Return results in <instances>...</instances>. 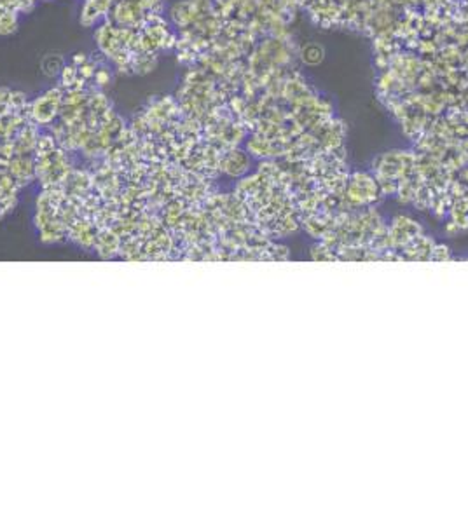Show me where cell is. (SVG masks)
<instances>
[{"label":"cell","instance_id":"1","mask_svg":"<svg viewBox=\"0 0 468 523\" xmlns=\"http://www.w3.org/2000/svg\"><path fill=\"white\" fill-rule=\"evenodd\" d=\"M385 198L372 173H349L345 191L337 199L339 211H358V209L374 208Z\"/></svg>","mask_w":468,"mask_h":523},{"label":"cell","instance_id":"2","mask_svg":"<svg viewBox=\"0 0 468 523\" xmlns=\"http://www.w3.org/2000/svg\"><path fill=\"white\" fill-rule=\"evenodd\" d=\"M65 89L61 86L48 89L44 94L30 103V120L39 127H49L60 116L61 101H63Z\"/></svg>","mask_w":468,"mask_h":523},{"label":"cell","instance_id":"3","mask_svg":"<svg viewBox=\"0 0 468 523\" xmlns=\"http://www.w3.org/2000/svg\"><path fill=\"white\" fill-rule=\"evenodd\" d=\"M425 234V228L409 215H397L388 222V243L391 251H402L405 246Z\"/></svg>","mask_w":468,"mask_h":523},{"label":"cell","instance_id":"4","mask_svg":"<svg viewBox=\"0 0 468 523\" xmlns=\"http://www.w3.org/2000/svg\"><path fill=\"white\" fill-rule=\"evenodd\" d=\"M252 168V157L247 150H241L240 147L236 149H229L222 152L221 157V176H227L232 180H241L250 173Z\"/></svg>","mask_w":468,"mask_h":523},{"label":"cell","instance_id":"5","mask_svg":"<svg viewBox=\"0 0 468 523\" xmlns=\"http://www.w3.org/2000/svg\"><path fill=\"white\" fill-rule=\"evenodd\" d=\"M435 244H437V241L434 237H430V235H427V232H425L418 239L412 241L409 246L398 251V255H400L402 262H431Z\"/></svg>","mask_w":468,"mask_h":523},{"label":"cell","instance_id":"6","mask_svg":"<svg viewBox=\"0 0 468 523\" xmlns=\"http://www.w3.org/2000/svg\"><path fill=\"white\" fill-rule=\"evenodd\" d=\"M121 244H123V239H121L112 227L100 228L96 244H94V251L101 258H114L121 253Z\"/></svg>","mask_w":468,"mask_h":523},{"label":"cell","instance_id":"7","mask_svg":"<svg viewBox=\"0 0 468 523\" xmlns=\"http://www.w3.org/2000/svg\"><path fill=\"white\" fill-rule=\"evenodd\" d=\"M18 28V12L12 9L0 11V35H9Z\"/></svg>","mask_w":468,"mask_h":523},{"label":"cell","instance_id":"8","mask_svg":"<svg viewBox=\"0 0 468 523\" xmlns=\"http://www.w3.org/2000/svg\"><path fill=\"white\" fill-rule=\"evenodd\" d=\"M79 78V68L74 67V65H68V67H63L60 72V86L63 89H68L72 84L75 83Z\"/></svg>","mask_w":468,"mask_h":523},{"label":"cell","instance_id":"9","mask_svg":"<svg viewBox=\"0 0 468 523\" xmlns=\"http://www.w3.org/2000/svg\"><path fill=\"white\" fill-rule=\"evenodd\" d=\"M453 251L446 244L437 243L434 248V255H431V262H453Z\"/></svg>","mask_w":468,"mask_h":523},{"label":"cell","instance_id":"10","mask_svg":"<svg viewBox=\"0 0 468 523\" xmlns=\"http://www.w3.org/2000/svg\"><path fill=\"white\" fill-rule=\"evenodd\" d=\"M93 81L98 87H107L110 84V81H112V75H110V72L105 67H98Z\"/></svg>","mask_w":468,"mask_h":523},{"label":"cell","instance_id":"11","mask_svg":"<svg viewBox=\"0 0 468 523\" xmlns=\"http://www.w3.org/2000/svg\"><path fill=\"white\" fill-rule=\"evenodd\" d=\"M96 65L93 63V61H86V63L83 65V67H79V77H83L84 81H88L90 83L91 78L94 77V74H96Z\"/></svg>","mask_w":468,"mask_h":523},{"label":"cell","instance_id":"12","mask_svg":"<svg viewBox=\"0 0 468 523\" xmlns=\"http://www.w3.org/2000/svg\"><path fill=\"white\" fill-rule=\"evenodd\" d=\"M86 61H90V56H88V54H84V52H77V54H74V58H72V65H74V67H77V68L83 67Z\"/></svg>","mask_w":468,"mask_h":523}]
</instances>
